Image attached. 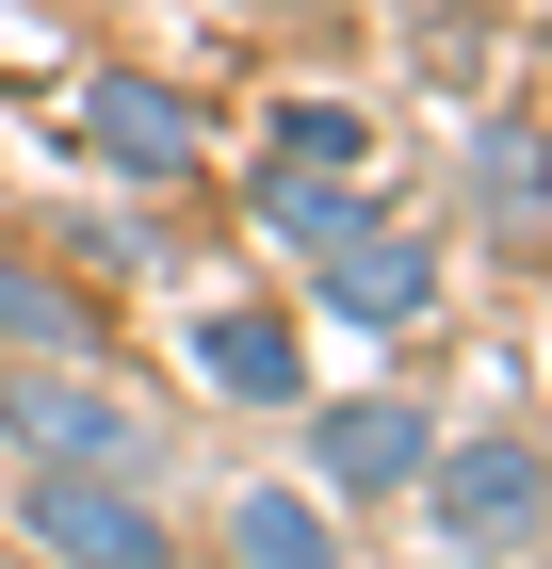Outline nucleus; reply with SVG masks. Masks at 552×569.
Instances as JSON below:
<instances>
[{"mask_svg": "<svg viewBox=\"0 0 552 569\" xmlns=\"http://www.w3.org/2000/svg\"><path fill=\"white\" fill-rule=\"evenodd\" d=\"M423 309H439V244H423V228H374V244L325 261V326H358V342L423 326Z\"/></svg>", "mask_w": 552, "mask_h": 569, "instance_id": "6", "label": "nucleus"}, {"mask_svg": "<svg viewBox=\"0 0 552 569\" xmlns=\"http://www.w3.org/2000/svg\"><path fill=\"white\" fill-rule=\"evenodd\" d=\"M228 569H341L325 488H244V505H228Z\"/></svg>", "mask_w": 552, "mask_h": 569, "instance_id": "9", "label": "nucleus"}, {"mask_svg": "<svg viewBox=\"0 0 552 569\" xmlns=\"http://www.w3.org/2000/svg\"><path fill=\"white\" fill-rule=\"evenodd\" d=\"M195 391H228V407H293V391H309V342L277 326V309H195Z\"/></svg>", "mask_w": 552, "mask_h": 569, "instance_id": "8", "label": "nucleus"}, {"mask_svg": "<svg viewBox=\"0 0 552 569\" xmlns=\"http://www.w3.org/2000/svg\"><path fill=\"white\" fill-rule=\"evenodd\" d=\"M423 505H439V537L455 553H504V537H536V505H552V456L520 423H488V439H439L423 456Z\"/></svg>", "mask_w": 552, "mask_h": 569, "instance_id": "2", "label": "nucleus"}, {"mask_svg": "<svg viewBox=\"0 0 552 569\" xmlns=\"http://www.w3.org/2000/svg\"><path fill=\"white\" fill-rule=\"evenodd\" d=\"M82 147H98L114 179H147V196H163V179H195L212 114H195L179 82H147V66H98V82H82Z\"/></svg>", "mask_w": 552, "mask_h": 569, "instance_id": "5", "label": "nucleus"}, {"mask_svg": "<svg viewBox=\"0 0 552 569\" xmlns=\"http://www.w3.org/2000/svg\"><path fill=\"white\" fill-rule=\"evenodd\" d=\"M423 456H439L423 391H341V407H309V472H325L341 505H390V488H423Z\"/></svg>", "mask_w": 552, "mask_h": 569, "instance_id": "4", "label": "nucleus"}, {"mask_svg": "<svg viewBox=\"0 0 552 569\" xmlns=\"http://www.w3.org/2000/svg\"><path fill=\"white\" fill-rule=\"evenodd\" d=\"M0 439L33 456V472H130L147 488V407L114 391V375H82V358H0Z\"/></svg>", "mask_w": 552, "mask_h": 569, "instance_id": "1", "label": "nucleus"}, {"mask_svg": "<svg viewBox=\"0 0 552 569\" xmlns=\"http://www.w3.org/2000/svg\"><path fill=\"white\" fill-rule=\"evenodd\" d=\"M0 342L17 358H98V309L66 293L49 261H0Z\"/></svg>", "mask_w": 552, "mask_h": 569, "instance_id": "10", "label": "nucleus"}, {"mask_svg": "<svg viewBox=\"0 0 552 569\" xmlns=\"http://www.w3.org/2000/svg\"><path fill=\"white\" fill-rule=\"evenodd\" d=\"M471 196H488L504 228H536V212H552V147L520 131V114H504V131H471Z\"/></svg>", "mask_w": 552, "mask_h": 569, "instance_id": "11", "label": "nucleus"}, {"mask_svg": "<svg viewBox=\"0 0 552 569\" xmlns=\"http://www.w3.org/2000/svg\"><path fill=\"white\" fill-rule=\"evenodd\" d=\"M33 553H66V569H179V521L130 472H33Z\"/></svg>", "mask_w": 552, "mask_h": 569, "instance_id": "3", "label": "nucleus"}, {"mask_svg": "<svg viewBox=\"0 0 552 569\" xmlns=\"http://www.w3.org/2000/svg\"><path fill=\"white\" fill-rule=\"evenodd\" d=\"M260 228L277 244H309V261H341V244H374V163H260Z\"/></svg>", "mask_w": 552, "mask_h": 569, "instance_id": "7", "label": "nucleus"}, {"mask_svg": "<svg viewBox=\"0 0 552 569\" xmlns=\"http://www.w3.org/2000/svg\"><path fill=\"white\" fill-rule=\"evenodd\" d=\"M277 163H374V114H341V98H277Z\"/></svg>", "mask_w": 552, "mask_h": 569, "instance_id": "12", "label": "nucleus"}]
</instances>
